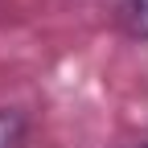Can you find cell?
<instances>
[{
	"label": "cell",
	"mask_w": 148,
	"mask_h": 148,
	"mask_svg": "<svg viewBox=\"0 0 148 148\" xmlns=\"http://www.w3.org/2000/svg\"><path fill=\"white\" fill-rule=\"evenodd\" d=\"M25 136V115L12 107H0V148H16Z\"/></svg>",
	"instance_id": "1"
},
{
	"label": "cell",
	"mask_w": 148,
	"mask_h": 148,
	"mask_svg": "<svg viewBox=\"0 0 148 148\" xmlns=\"http://www.w3.org/2000/svg\"><path fill=\"white\" fill-rule=\"evenodd\" d=\"M132 21H136V29L148 37V0H132Z\"/></svg>",
	"instance_id": "2"
}]
</instances>
